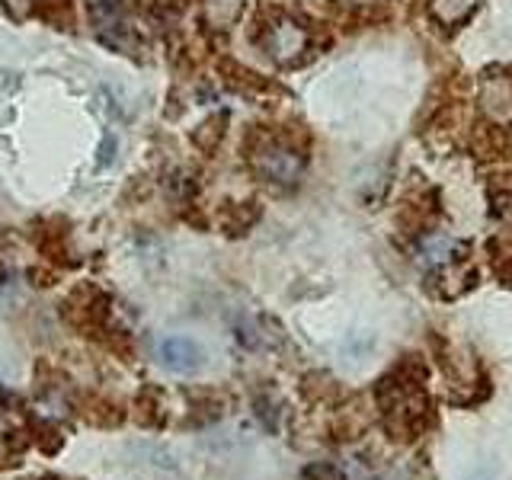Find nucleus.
Segmentation results:
<instances>
[{"instance_id": "dca6fc26", "label": "nucleus", "mask_w": 512, "mask_h": 480, "mask_svg": "<svg viewBox=\"0 0 512 480\" xmlns=\"http://www.w3.org/2000/svg\"><path fill=\"white\" fill-rule=\"evenodd\" d=\"M346 4H356V7H365V4H375V0H346Z\"/></svg>"}, {"instance_id": "20e7f679", "label": "nucleus", "mask_w": 512, "mask_h": 480, "mask_svg": "<svg viewBox=\"0 0 512 480\" xmlns=\"http://www.w3.org/2000/svg\"><path fill=\"white\" fill-rule=\"evenodd\" d=\"M308 45H311L308 29H304L298 20H292V16H279V20H272L263 32L266 55L279 64L301 61V55L308 52Z\"/></svg>"}, {"instance_id": "ddd939ff", "label": "nucleus", "mask_w": 512, "mask_h": 480, "mask_svg": "<svg viewBox=\"0 0 512 480\" xmlns=\"http://www.w3.org/2000/svg\"><path fill=\"white\" fill-rule=\"evenodd\" d=\"M304 477H308V480H346V477H343V471L336 468V464H327V461L311 464V468L304 471Z\"/></svg>"}, {"instance_id": "0eeeda50", "label": "nucleus", "mask_w": 512, "mask_h": 480, "mask_svg": "<svg viewBox=\"0 0 512 480\" xmlns=\"http://www.w3.org/2000/svg\"><path fill=\"white\" fill-rule=\"evenodd\" d=\"M455 250H458L455 237H448V234H426L420 240V250H416V256H420V263L426 269H439V266L455 260Z\"/></svg>"}, {"instance_id": "f8f14e48", "label": "nucleus", "mask_w": 512, "mask_h": 480, "mask_svg": "<svg viewBox=\"0 0 512 480\" xmlns=\"http://www.w3.org/2000/svg\"><path fill=\"white\" fill-rule=\"evenodd\" d=\"M493 205L500 215L512 218V176H500V180L493 183Z\"/></svg>"}, {"instance_id": "9d476101", "label": "nucleus", "mask_w": 512, "mask_h": 480, "mask_svg": "<svg viewBox=\"0 0 512 480\" xmlns=\"http://www.w3.org/2000/svg\"><path fill=\"white\" fill-rule=\"evenodd\" d=\"M132 455H138L144 464H154V468L176 471V455L170 452L167 445H160V442H151V439L135 442V445H132Z\"/></svg>"}, {"instance_id": "2eb2a0df", "label": "nucleus", "mask_w": 512, "mask_h": 480, "mask_svg": "<svg viewBox=\"0 0 512 480\" xmlns=\"http://www.w3.org/2000/svg\"><path fill=\"white\" fill-rule=\"evenodd\" d=\"M4 4H7L16 16H23V13H29V7L36 4V0H4Z\"/></svg>"}, {"instance_id": "423d86ee", "label": "nucleus", "mask_w": 512, "mask_h": 480, "mask_svg": "<svg viewBox=\"0 0 512 480\" xmlns=\"http://www.w3.org/2000/svg\"><path fill=\"white\" fill-rule=\"evenodd\" d=\"M157 359H160V365L170 368L176 375H192L202 368L205 352L196 340H189V336H164L157 346Z\"/></svg>"}, {"instance_id": "f03ea898", "label": "nucleus", "mask_w": 512, "mask_h": 480, "mask_svg": "<svg viewBox=\"0 0 512 480\" xmlns=\"http://www.w3.org/2000/svg\"><path fill=\"white\" fill-rule=\"evenodd\" d=\"M250 160H253V170L272 186H295L304 173V154L279 138H263L253 148Z\"/></svg>"}, {"instance_id": "1a4fd4ad", "label": "nucleus", "mask_w": 512, "mask_h": 480, "mask_svg": "<svg viewBox=\"0 0 512 480\" xmlns=\"http://www.w3.org/2000/svg\"><path fill=\"white\" fill-rule=\"evenodd\" d=\"M474 7H477V0H429V10L442 26L464 23L474 13Z\"/></svg>"}, {"instance_id": "7ed1b4c3", "label": "nucleus", "mask_w": 512, "mask_h": 480, "mask_svg": "<svg viewBox=\"0 0 512 480\" xmlns=\"http://www.w3.org/2000/svg\"><path fill=\"white\" fill-rule=\"evenodd\" d=\"M90 26L100 32V39L112 48H119L122 55H135L138 39L135 32L128 29L125 20V0H84Z\"/></svg>"}, {"instance_id": "9b49d317", "label": "nucleus", "mask_w": 512, "mask_h": 480, "mask_svg": "<svg viewBox=\"0 0 512 480\" xmlns=\"http://www.w3.org/2000/svg\"><path fill=\"white\" fill-rule=\"evenodd\" d=\"M224 122H228V116H215V119H208V122H202L199 125V132H196V144L199 148H205V151H212L215 144L221 141V135H224Z\"/></svg>"}, {"instance_id": "4468645a", "label": "nucleus", "mask_w": 512, "mask_h": 480, "mask_svg": "<svg viewBox=\"0 0 512 480\" xmlns=\"http://www.w3.org/2000/svg\"><path fill=\"white\" fill-rule=\"evenodd\" d=\"M112 157H116V135H106L103 138V148H100V170L106 164H112Z\"/></svg>"}, {"instance_id": "39448f33", "label": "nucleus", "mask_w": 512, "mask_h": 480, "mask_svg": "<svg viewBox=\"0 0 512 480\" xmlns=\"http://www.w3.org/2000/svg\"><path fill=\"white\" fill-rule=\"evenodd\" d=\"M477 103L493 125H512V74L506 71L487 74L480 80Z\"/></svg>"}, {"instance_id": "f257e3e1", "label": "nucleus", "mask_w": 512, "mask_h": 480, "mask_svg": "<svg viewBox=\"0 0 512 480\" xmlns=\"http://www.w3.org/2000/svg\"><path fill=\"white\" fill-rule=\"evenodd\" d=\"M378 397H381L384 420H388L394 432H410L429 410V400L420 391V384H413L407 378H388L381 384Z\"/></svg>"}, {"instance_id": "6e6552de", "label": "nucleus", "mask_w": 512, "mask_h": 480, "mask_svg": "<svg viewBox=\"0 0 512 480\" xmlns=\"http://www.w3.org/2000/svg\"><path fill=\"white\" fill-rule=\"evenodd\" d=\"M240 10H244V0H202V20L215 32L231 29L237 23Z\"/></svg>"}]
</instances>
